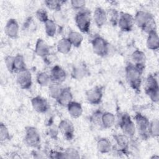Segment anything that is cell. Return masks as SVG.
I'll list each match as a JSON object with an SVG mask.
<instances>
[{"mask_svg": "<svg viewBox=\"0 0 159 159\" xmlns=\"http://www.w3.org/2000/svg\"><path fill=\"white\" fill-rule=\"evenodd\" d=\"M144 70H142L132 62H128L125 67L126 80L130 87L136 93H140L142 86V76Z\"/></svg>", "mask_w": 159, "mask_h": 159, "instance_id": "6da1fadb", "label": "cell"}, {"mask_svg": "<svg viewBox=\"0 0 159 159\" xmlns=\"http://www.w3.org/2000/svg\"><path fill=\"white\" fill-rule=\"evenodd\" d=\"M134 17L135 24L141 30L148 33L152 30H157V24L153 16L143 10L136 12Z\"/></svg>", "mask_w": 159, "mask_h": 159, "instance_id": "7a4b0ae2", "label": "cell"}, {"mask_svg": "<svg viewBox=\"0 0 159 159\" xmlns=\"http://www.w3.org/2000/svg\"><path fill=\"white\" fill-rule=\"evenodd\" d=\"M117 124L121 129L122 134L132 139L136 133L135 123L129 114L126 112H119L117 117Z\"/></svg>", "mask_w": 159, "mask_h": 159, "instance_id": "3957f363", "label": "cell"}, {"mask_svg": "<svg viewBox=\"0 0 159 159\" xmlns=\"http://www.w3.org/2000/svg\"><path fill=\"white\" fill-rule=\"evenodd\" d=\"M75 21L81 33L88 34L89 32L91 22L90 11L85 7L78 11L75 17Z\"/></svg>", "mask_w": 159, "mask_h": 159, "instance_id": "277c9868", "label": "cell"}, {"mask_svg": "<svg viewBox=\"0 0 159 159\" xmlns=\"http://www.w3.org/2000/svg\"><path fill=\"white\" fill-rule=\"evenodd\" d=\"M145 94L154 103L159 101V87L158 80L155 75L150 74L146 78L144 85Z\"/></svg>", "mask_w": 159, "mask_h": 159, "instance_id": "5b68a950", "label": "cell"}, {"mask_svg": "<svg viewBox=\"0 0 159 159\" xmlns=\"http://www.w3.org/2000/svg\"><path fill=\"white\" fill-rule=\"evenodd\" d=\"M134 123L139 137L143 140H147L150 138L148 119L140 112H137L134 116Z\"/></svg>", "mask_w": 159, "mask_h": 159, "instance_id": "8992f818", "label": "cell"}, {"mask_svg": "<svg viewBox=\"0 0 159 159\" xmlns=\"http://www.w3.org/2000/svg\"><path fill=\"white\" fill-rule=\"evenodd\" d=\"M91 44L93 52L101 57L107 56L109 51V42L100 35H95L91 39Z\"/></svg>", "mask_w": 159, "mask_h": 159, "instance_id": "52a82bcc", "label": "cell"}, {"mask_svg": "<svg viewBox=\"0 0 159 159\" xmlns=\"http://www.w3.org/2000/svg\"><path fill=\"white\" fill-rule=\"evenodd\" d=\"M24 140L25 145L29 147L34 148H39L40 146V135L37 129L34 127H25Z\"/></svg>", "mask_w": 159, "mask_h": 159, "instance_id": "ba28073f", "label": "cell"}, {"mask_svg": "<svg viewBox=\"0 0 159 159\" xmlns=\"http://www.w3.org/2000/svg\"><path fill=\"white\" fill-rule=\"evenodd\" d=\"M104 95V87L102 86H96L86 91L85 96L87 101L91 105L99 104Z\"/></svg>", "mask_w": 159, "mask_h": 159, "instance_id": "9c48e42d", "label": "cell"}, {"mask_svg": "<svg viewBox=\"0 0 159 159\" xmlns=\"http://www.w3.org/2000/svg\"><path fill=\"white\" fill-rule=\"evenodd\" d=\"M135 25L134 17L130 13L120 12L117 25L119 29L125 32H129L133 30Z\"/></svg>", "mask_w": 159, "mask_h": 159, "instance_id": "30bf717a", "label": "cell"}, {"mask_svg": "<svg viewBox=\"0 0 159 159\" xmlns=\"http://www.w3.org/2000/svg\"><path fill=\"white\" fill-rule=\"evenodd\" d=\"M116 143V149L118 153L127 155L129 153L130 139L124 134H116L113 135Z\"/></svg>", "mask_w": 159, "mask_h": 159, "instance_id": "8fae6325", "label": "cell"}, {"mask_svg": "<svg viewBox=\"0 0 159 159\" xmlns=\"http://www.w3.org/2000/svg\"><path fill=\"white\" fill-rule=\"evenodd\" d=\"M16 82L22 89H30L32 86V76L30 71L25 69L17 73Z\"/></svg>", "mask_w": 159, "mask_h": 159, "instance_id": "7c38bea8", "label": "cell"}, {"mask_svg": "<svg viewBox=\"0 0 159 159\" xmlns=\"http://www.w3.org/2000/svg\"><path fill=\"white\" fill-rule=\"evenodd\" d=\"M59 132L67 140H71L74 137L75 127L72 122L68 119H62L58 125Z\"/></svg>", "mask_w": 159, "mask_h": 159, "instance_id": "4fadbf2b", "label": "cell"}, {"mask_svg": "<svg viewBox=\"0 0 159 159\" xmlns=\"http://www.w3.org/2000/svg\"><path fill=\"white\" fill-rule=\"evenodd\" d=\"M33 109L39 114H45L50 109V105L47 99L37 95L33 97L30 100Z\"/></svg>", "mask_w": 159, "mask_h": 159, "instance_id": "5bb4252c", "label": "cell"}, {"mask_svg": "<svg viewBox=\"0 0 159 159\" xmlns=\"http://www.w3.org/2000/svg\"><path fill=\"white\" fill-rule=\"evenodd\" d=\"M4 33L10 39H16L19 37V25L14 18H10L4 27Z\"/></svg>", "mask_w": 159, "mask_h": 159, "instance_id": "9a60e30c", "label": "cell"}, {"mask_svg": "<svg viewBox=\"0 0 159 159\" xmlns=\"http://www.w3.org/2000/svg\"><path fill=\"white\" fill-rule=\"evenodd\" d=\"M51 82L61 84L66 78L65 70L58 65L53 66L50 72Z\"/></svg>", "mask_w": 159, "mask_h": 159, "instance_id": "2e32d148", "label": "cell"}, {"mask_svg": "<svg viewBox=\"0 0 159 159\" xmlns=\"http://www.w3.org/2000/svg\"><path fill=\"white\" fill-rule=\"evenodd\" d=\"M89 75V70L86 65L84 63H80L75 65L71 72V78L76 80H81Z\"/></svg>", "mask_w": 159, "mask_h": 159, "instance_id": "e0dca14e", "label": "cell"}, {"mask_svg": "<svg viewBox=\"0 0 159 159\" xmlns=\"http://www.w3.org/2000/svg\"><path fill=\"white\" fill-rule=\"evenodd\" d=\"M35 53L37 56L46 59L50 54V47L44 40L39 38L35 45Z\"/></svg>", "mask_w": 159, "mask_h": 159, "instance_id": "ac0fdd59", "label": "cell"}, {"mask_svg": "<svg viewBox=\"0 0 159 159\" xmlns=\"http://www.w3.org/2000/svg\"><path fill=\"white\" fill-rule=\"evenodd\" d=\"M131 60L132 63L137 67L143 70H145L146 56L145 53L143 51L139 49L135 50L131 54Z\"/></svg>", "mask_w": 159, "mask_h": 159, "instance_id": "d6986e66", "label": "cell"}, {"mask_svg": "<svg viewBox=\"0 0 159 159\" xmlns=\"http://www.w3.org/2000/svg\"><path fill=\"white\" fill-rule=\"evenodd\" d=\"M93 18L96 25L101 28L107 20L106 11L101 7H96L93 12Z\"/></svg>", "mask_w": 159, "mask_h": 159, "instance_id": "ffe728a7", "label": "cell"}, {"mask_svg": "<svg viewBox=\"0 0 159 159\" xmlns=\"http://www.w3.org/2000/svg\"><path fill=\"white\" fill-rule=\"evenodd\" d=\"M73 96L71 88L70 87H65L56 101L60 106L66 107L73 101Z\"/></svg>", "mask_w": 159, "mask_h": 159, "instance_id": "44dd1931", "label": "cell"}, {"mask_svg": "<svg viewBox=\"0 0 159 159\" xmlns=\"http://www.w3.org/2000/svg\"><path fill=\"white\" fill-rule=\"evenodd\" d=\"M146 40L147 47L152 51H157L159 48V37L157 30L147 33Z\"/></svg>", "mask_w": 159, "mask_h": 159, "instance_id": "7402d4cb", "label": "cell"}, {"mask_svg": "<svg viewBox=\"0 0 159 159\" xmlns=\"http://www.w3.org/2000/svg\"><path fill=\"white\" fill-rule=\"evenodd\" d=\"M67 111L70 116L73 119H78L83 114V107L81 103L72 101L67 106Z\"/></svg>", "mask_w": 159, "mask_h": 159, "instance_id": "603a6c76", "label": "cell"}, {"mask_svg": "<svg viewBox=\"0 0 159 159\" xmlns=\"http://www.w3.org/2000/svg\"><path fill=\"white\" fill-rule=\"evenodd\" d=\"M96 148L98 151L102 153H108L112 150L113 146L109 139L104 137L99 138L96 143Z\"/></svg>", "mask_w": 159, "mask_h": 159, "instance_id": "cb8c5ba5", "label": "cell"}, {"mask_svg": "<svg viewBox=\"0 0 159 159\" xmlns=\"http://www.w3.org/2000/svg\"><path fill=\"white\" fill-rule=\"evenodd\" d=\"M116 120V117L113 113L108 111L103 112L101 118V127L106 129H110L115 124Z\"/></svg>", "mask_w": 159, "mask_h": 159, "instance_id": "d4e9b609", "label": "cell"}, {"mask_svg": "<svg viewBox=\"0 0 159 159\" xmlns=\"http://www.w3.org/2000/svg\"><path fill=\"white\" fill-rule=\"evenodd\" d=\"M67 39L69 40L72 46L78 48L82 44L83 41V35L81 32L71 30L68 34Z\"/></svg>", "mask_w": 159, "mask_h": 159, "instance_id": "484cf974", "label": "cell"}, {"mask_svg": "<svg viewBox=\"0 0 159 159\" xmlns=\"http://www.w3.org/2000/svg\"><path fill=\"white\" fill-rule=\"evenodd\" d=\"M27 69L26 63L24 58L21 54H17L14 56L13 59V72L17 73L21 71Z\"/></svg>", "mask_w": 159, "mask_h": 159, "instance_id": "4316f807", "label": "cell"}, {"mask_svg": "<svg viewBox=\"0 0 159 159\" xmlns=\"http://www.w3.org/2000/svg\"><path fill=\"white\" fill-rule=\"evenodd\" d=\"M71 44L67 37L60 39L57 43V50L60 53L66 55L68 54L71 49Z\"/></svg>", "mask_w": 159, "mask_h": 159, "instance_id": "83f0119b", "label": "cell"}, {"mask_svg": "<svg viewBox=\"0 0 159 159\" xmlns=\"http://www.w3.org/2000/svg\"><path fill=\"white\" fill-rule=\"evenodd\" d=\"M44 28L46 35L49 37H53L57 33V24L53 19H49L44 23Z\"/></svg>", "mask_w": 159, "mask_h": 159, "instance_id": "f1b7e54d", "label": "cell"}, {"mask_svg": "<svg viewBox=\"0 0 159 159\" xmlns=\"http://www.w3.org/2000/svg\"><path fill=\"white\" fill-rule=\"evenodd\" d=\"M36 81L39 85L42 87L48 86L51 83L50 74L45 71L39 72L36 76Z\"/></svg>", "mask_w": 159, "mask_h": 159, "instance_id": "f546056e", "label": "cell"}, {"mask_svg": "<svg viewBox=\"0 0 159 159\" xmlns=\"http://www.w3.org/2000/svg\"><path fill=\"white\" fill-rule=\"evenodd\" d=\"M66 2V1L61 0H46L44 1V4L48 9L56 12L61 11V7Z\"/></svg>", "mask_w": 159, "mask_h": 159, "instance_id": "4dcf8cb0", "label": "cell"}, {"mask_svg": "<svg viewBox=\"0 0 159 159\" xmlns=\"http://www.w3.org/2000/svg\"><path fill=\"white\" fill-rule=\"evenodd\" d=\"M48 87V94L52 98L57 100L63 88L61 86V84L51 82Z\"/></svg>", "mask_w": 159, "mask_h": 159, "instance_id": "1f68e13d", "label": "cell"}, {"mask_svg": "<svg viewBox=\"0 0 159 159\" xmlns=\"http://www.w3.org/2000/svg\"><path fill=\"white\" fill-rule=\"evenodd\" d=\"M106 14L107 19L109 21L110 24L114 27L117 25L119 17V12L114 8H110L106 11Z\"/></svg>", "mask_w": 159, "mask_h": 159, "instance_id": "d6a6232c", "label": "cell"}, {"mask_svg": "<svg viewBox=\"0 0 159 159\" xmlns=\"http://www.w3.org/2000/svg\"><path fill=\"white\" fill-rule=\"evenodd\" d=\"M11 139V135L7 125L1 122L0 123V141L1 143L6 142Z\"/></svg>", "mask_w": 159, "mask_h": 159, "instance_id": "836d02e7", "label": "cell"}, {"mask_svg": "<svg viewBox=\"0 0 159 159\" xmlns=\"http://www.w3.org/2000/svg\"><path fill=\"white\" fill-rule=\"evenodd\" d=\"M102 114L103 111L100 109L94 111L89 116L90 122L94 125L101 127V118Z\"/></svg>", "mask_w": 159, "mask_h": 159, "instance_id": "e575fe53", "label": "cell"}, {"mask_svg": "<svg viewBox=\"0 0 159 159\" xmlns=\"http://www.w3.org/2000/svg\"><path fill=\"white\" fill-rule=\"evenodd\" d=\"M149 135L150 137L157 138L159 135V122L158 119H155L150 122L149 125Z\"/></svg>", "mask_w": 159, "mask_h": 159, "instance_id": "d590c367", "label": "cell"}, {"mask_svg": "<svg viewBox=\"0 0 159 159\" xmlns=\"http://www.w3.org/2000/svg\"><path fill=\"white\" fill-rule=\"evenodd\" d=\"M64 158H80V155L78 150L73 147H68L63 152Z\"/></svg>", "mask_w": 159, "mask_h": 159, "instance_id": "8d00e7d4", "label": "cell"}, {"mask_svg": "<svg viewBox=\"0 0 159 159\" xmlns=\"http://www.w3.org/2000/svg\"><path fill=\"white\" fill-rule=\"evenodd\" d=\"M59 130L58 125H54L53 122H51L48 124V128L47 129V134L50 138L53 140H57L58 139V135L59 134Z\"/></svg>", "mask_w": 159, "mask_h": 159, "instance_id": "74e56055", "label": "cell"}, {"mask_svg": "<svg viewBox=\"0 0 159 159\" xmlns=\"http://www.w3.org/2000/svg\"><path fill=\"white\" fill-rule=\"evenodd\" d=\"M35 16L37 19L41 22L45 23L47 20L49 19L47 11L43 8H40L35 12Z\"/></svg>", "mask_w": 159, "mask_h": 159, "instance_id": "f35d334b", "label": "cell"}, {"mask_svg": "<svg viewBox=\"0 0 159 159\" xmlns=\"http://www.w3.org/2000/svg\"><path fill=\"white\" fill-rule=\"evenodd\" d=\"M71 7L78 11L85 8L86 1L84 0H72L70 1Z\"/></svg>", "mask_w": 159, "mask_h": 159, "instance_id": "ab89813d", "label": "cell"}, {"mask_svg": "<svg viewBox=\"0 0 159 159\" xmlns=\"http://www.w3.org/2000/svg\"><path fill=\"white\" fill-rule=\"evenodd\" d=\"M13 59L14 56L7 55L4 58V63L6 67L9 72L11 73H14L13 72Z\"/></svg>", "mask_w": 159, "mask_h": 159, "instance_id": "60d3db41", "label": "cell"}, {"mask_svg": "<svg viewBox=\"0 0 159 159\" xmlns=\"http://www.w3.org/2000/svg\"><path fill=\"white\" fill-rule=\"evenodd\" d=\"M65 17L63 16V13L61 12V11H56L54 13V19L53 20L55 22V23L57 24V23L61 24L65 22Z\"/></svg>", "mask_w": 159, "mask_h": 159, "instance_id": "b9f144b4", "label": "cell"}, {"mask_svg": "<svg viewBox=\"0 0 159 159\" xmlns=\"http://www.w3.org/2000/svg\"><path fill=\"white\" fill-rule=\"evenodd\" d=\"M49 157L51 158H64L63 152L52 150L49 152Z\"/></svg>", "mask_w": 159, "mask_h": 159, "instance_id": "7bdbcfd3", "label": "cell"}]
</instances>
